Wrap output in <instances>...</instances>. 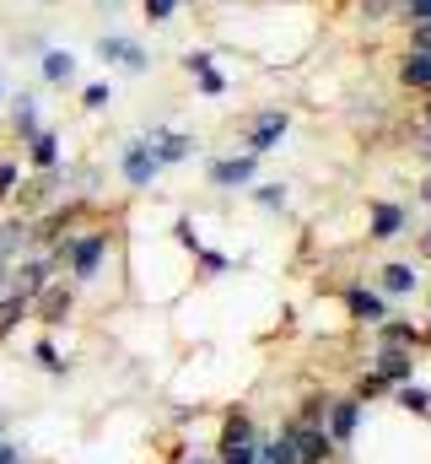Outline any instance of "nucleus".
Wrapping results in <instances>:
<instances>
[{"label": "nucleus", "instance_id": "nucleus-1", "mask_svg": "<svg viewBox=\"0 0 431 464\" xmlns=\"http://www.w3.org/2000/svg\"><path fill=\"white\" fill-rule=\"evenodd\" d=\"M49 254L60 259V276L76 292H87V286H98V276H103L108 259H113V227L108 222H81V227L65 232Z\"/></svg>", "mask_w": 431, "mask_h": 464}, {"label": "nucleus", "instance_id": "nucleus-2", "mask_svg": "<svg viewBox=\"0 0 431 464\" xmlns=\"http://www.w3.org/2000/svg\"><path fill=\"white\" fill-rule=\"evenodd\" d=\"M65 184H71V168H49V173H22V189L11 200L16 217H43L49 206L65 200Z\"/></svg>", "mask_w": 431, "mask_h": 464}, {"label": "nucleus", "instance_id": "nucleus-3", "mask_svg": "<svg viewBox=\"0 0 431 464\" xmlns=\"http://www.w3.org/2000/svg\"><path fill=\"white\" fill-rule=\"evenodd\" d=\"M92 54L103 60L108 71H119V76H146L151 71V49L140 38H129V33H103L92 44Z\"/></svg>", "mask_w": 431, "mask_h": 464}, {"label": "nucleus", "instance_id": "nucleus-4", "mask_svg": "<svg viewBox=\"0 0 431 464\" xmlns=\"http://www.w3.org/2000/svg\"><path fill=\"white\" fill-rule=\"evenodd\" d=\"M146 146H151V157H157L162 173H168V168H184V162L200 157V140H195L189 130H173V124H151V130H146Z\"/></svg>", "mask_w": 431, "mask_h": 464}, {"label": "nucleus", "instance_id": "nucleus-5", "mask_svg": "<svg viewBox=\"0 0 431 464\" xmlns=\"http://www.w3.org/2000/svg\"><path fill=\"white\" fill-rule=\"evenodd\" d=\"M76 297H81V292H76L65 276H54V281H49V286L33 297V319H38L43 330H60V324H71V314H76Z\"/></svg>", "mask_w": 431, "mask_h": 464}, {"label": "nucleus", "instance_id": "nucleus-6", "mask_svg": "<svg viewBox=\"0 0 431 464\" xmlns=\"http://www.w3.org/2000/svg\"><path fill=\"white\" fill-rule=\"evenodd\" d=\"M286 130H292V114L286 109H259V114L243 124V151L248 157H264V151H275L286 140Z\"/></svg>", "mask_w": 431, "mask_h": 464}, {"label": "nucleus", "instance_id": "nucleus-7", "mask_svg": "<svg viewBox=\"0 0 431 464\" xmlns=\"http://www.w3.org/2000/svg\"><path fill=\"white\" fill-rule=\"evenodd\" d=\"M119 179H124L129 189H151V184L162 179V168H157V157H151L146 135H129V140L119 146Z\"/></svg>", "mask_w": 431, "mask_h": 464}, {"label": "nucleus", "instance_id": "nucleus-8", "mask_svg": "<svg viewBox=\"0 0 431 464\" xmlns=\"http://www.w3.org/2000/svg\"><path fill=\"white\" fill-rule=\"evenodd\" d=\"M54 276H60V259H54L49 248H27V254L11 265V286H16V292H27V303H33Z\"/></svg>", "mask_w": 431, "mask_h": 464}, {"label": "nucleus", "instance_id": "nucleus-9", "mask_svg": "<svg viewBox=\"0 0 431 464\" xmlns=\"http://www.w3.org/2000/svg\"><path fill=\"white\" fill-rule=\"evenodd\" d=\"M361 416H367V405H361L356 394H329L323 432L334 438V449H350V443H356V432H361Z\"/></svg>", "mask_w": 431, "mask_h": 464}, {"label": "nucleus", "instance_id": "nucleus-10", "mask_svg": "<svg viewBox=\"0 0 431 464\" xmlns=\"http://www.w3.org/2000/svg\"><path fill=\"white\" fill-rule=\"evenodd\" d=\"M76 76H81L76 49H60V44H43V49H38V82H43L49 92H71Z\"/></svg>", "mask_w": 431, "mask_h": 464}, {"label": "nucleus", "instance_id": "nucleus-11", "mask_svg": "<svg viewBox=\"0 0 431 464\" xmlns=\"http://www.w3.org/2000/svg\"><path fill=\"white\" fill-rule=\"evenodd\" d=\"M206 179H211V189H248V184H259V157H248V151L211 157L206 162Z\"/></svg>", "mask_w": 431, "mask_h": 464}, {"label": "nucleus", "instance_id": "nucleus-12", "mask_svg": "<svg viewBox=\"0 0 431 464\" xmlns=\"http://www.w3.org/2000/svg\"><path fill=\"white\" fill-rule=\"evenodd\" d=\"M0 119H5V130H11V140L22 146L27 135H38V130H43V98L22 87V92H11V98H5V114H0Z\"/></svg>", "mask_w": 431, "mask_h": 464}, {"label": "nucleus", "instance_id": "nucleus-13", "mask_svg": "<svg viewBox=\"0 0 431 464\" xmlns=\"http://www.w3.org/2000/svg\"><path fill=\"white\" fill-rule=\"evenodd\" d=\"M259 443V421L243 411V405H226L221 427H216V449L211 454H226V449H254Z\"/></svg>", "mask_w": 431, "mask_h": 464}, {"label": "nucleus", "instance_id": "nucleus-14", "mask_svg": "<svg viewBox=\"0 0 431 464\" xmlns=\"http://www.w3.org/2000/svg\"><path fill=\"white\" fill-rule=\"evenodd\" d=\"M22 151H27V173L65 168V140H60V130H54V124H43L38 135H27V140H22Z\"/></svg>", "mask_w": 431, "mask_h": 464}, {"label": "nucleus", "instance_id": "nucleus-15", "mask_svg": "<svg viewBox=\"0 0 431 464\" xmlns=\"http://www.w3.org/2000/svg\"><path fill=\"white\" fill-rule=\"evenodd\" d=\"M340 297H345V314H350L356 324H367V330H378V324L388 319V297L372 292V286H361V281H350Z\"/></svg>", "mask_w": 431, "mask_h": 464}, {"label": "nucleus", "instance_id": "nucleus-16", "mask_svg": "<svg viewBox=\"0 0 431 464\" xmlns=\"http://www.w3.org/2000/svg\"><path fill=\"white\" fill-rule=\"evenodd\" d=\"M292 443H297V464H340V454H345V449H334V438L323 427H297V421H292Z\"/></svg>", "mask_w": 431, "mask_h": 464}, {"label": "nucleus", "instance_id": "nucleus-17", "mask_svg": "<svg viewBox=\"0 0 431 464\" xmlns=\"http://www.w3.org/2000/svg\"><path fill=\"white\" fill-rule=\"evenodd\" d=\"M27 362H33V367H38L43 378H54V383H65V378H71V367H76V362H71V356L60 351V341H54L49 330L27 341Z\"/></svg>", "mask_w": 431, "mask_h": 464}, {"label": "nucleus", "instance_id": "nucleus-18", "mask_svg": "<svg viewBox=\"0 0 431 464\" xmlns=\"http://www.w3.org/2000/svg\"><path fill=\"white\" fill-rule=\"evenodd\" d=\"M405 227H410V211L399 200H372V211H367V237L372 243H394V237H405Z\"/></svg>", "mask_w": 431, "mask_h": 464}, {"label": "nucleus", "instance_id": "nucleus-19", "mask_svg": "<svg viewBox=\"0 0 431 464\" xmlns=\"http://www.w3.org/2000/svg\"><path fill=\"white\" fill-rule=\"evenodd\" d=\"M178 65H184V76L195 82V92H200V98H221V92H226V76H221L216 54H206V49H189Z\"/></svg>", "mask_w": 431, "mask_h": 464}, {"label": "nucleus", "instance_id": "nucleus-20", "mask_svg": "<svg viewBox=\"0 0 431 464\" xmlns=\"http://www.w3.org/2000/svg\"><path fill=\"white\" fill-rule=\"evenodd\" d=\"M372 372H378L388 389H399V383H416V351H405V346H378V351H372Z\"/></svg>", "mask_w": 431, "mask_h": 464}, {"label": "nucleus", "instance_id": "nucleus-21", "mask_svg": "<svg viewBox=\"0 0 431 464\" xmlns=\"http://www.w3.org/2000/svg\"><path fill=\"white\" fill-rule=\"evenodd\" d=\"M378 292L383 297H416L421 292V270L410 259H383L378 265Z\"/></svg>", "mask_w": 431, "mask_h": 464}, {"label": "nucleus", "instance_id": "nucleus-22", "mask_svg": "<svg viewBox=\"0 0 431 464\" xmlns=\"http://www.w3.org/2000/svg\"><path fill=\"white\" fill-rule=\"evenodd\" d=\"M33 319V303H27V292H16V286H5L0 292V341H11L22 324Z\"/></svg>", "mask_w": 431, "mask_h": 464}, {"label": "nucleus", "instance_id": "nucleus-23", "mask_svg": "<svg viewBox=\"0 0 431 464\" xmlns=\"http://www.w3.org/2000/svg\"><path fill=\"white\" fill-rule=\"evenodd\" d=\"M27 254V217H0V265H16Z\"/></svg>", "mask_w": 431, "mask_h": 464}, {"label": "nucleus", "instance_id": "nucleus-24", "mask_svg": "<svg viewBox=\"0 0 431 464\" xmlns=\"http://www.w3.org/2000/svg\"><path fill=\"white\" fill-rule=\"evenodd\" d=\"M259 464H297V443H292V421H281L270 438H259Z\"/></svg>", "mask_w": 431, "mask_h": 464}, {"label": "nucleus", "instance_id": "nucleus-25", "mask_svg": "<svg viewBox=\"0 0 431 464\" xmlns=\"http://www.w3.org/2000/svg\"><path fill=\"white\" fill-rule=\"evenodd\" d=\"M399 87L405 92H431V54L426 49H410L399 60Z\"/></svg>", "mask_w": 431, "mask_h": 464}, {"label": "nucleus", "instance_id": "nucleus-26", "mask_svg": "<svg viewBox=\"0 0 431 464\" xmlns=\"http://www.w3.org/2000/svg\"><path fill=\"white\" fill-rule=\"evenodd\" d=\"M378 346H405V351H416V346H426V335H421V324H410V319H383L378 324Z\"/></svg>", "mask_w": 431, "mask_h": 464}, {"label": "nucleus", "instance_id": "nucleus-27", "mask_svg": "<svg viewBox=\"0 0 431 464\" xmlns=\"http://www.w3.org/2000/svg\"><path fill=\"white\" fill-rule=\"evenodd\" d=\"M388 405H399V411L416 416V421H431V389H421V383H399V389H388Z\"/></svg>", "mask_w": 431, "mask_h": 464}, {"label": "nucleus", "instance_id": "nucleus-28", "mask_svg": "<svg viewBox=\"0 0 431 464\" xmlns=\"http://www.w3.org/2000/svg\"><path fill=\"white\" fill-rule=\"evenodd\" d=\"M248 200H254L259 211H270V217H281V211L292 206V189H286V184H248Z\"/></svg>", "mask_w": 431, "mask_h": 464}, {"label": "nucleus", "instance_id": "nucleus-29", "mask_svg": "<svg viewBox=\"0 0 431 464\" xmlns=\"http://www.w3.org/2000/svg\"><path fill=\"white\" fill-rule=\"evenodd\" d=\"M195 276H200V281H221V276H232V254H221V248H200V254H195Z\"/></svg>", "mask_w": 431, "mask_h": 464}, {"label": "nucleus", "instance_id": "nucleus-30", "mask_svg": "<svg viewBox=\"0 0 431 464\" xmlns=\"http://www.w3.org/2000/svg\"><path fill=\"white\" fill-rule=\"evenodd\" d=\"M22 173H27V168H22L16 157H0V206H11V200H16V189H22Z\"/></svg>", "mask_w": 431, "mask_h": 464}, {"label": "nucleus", "instance_id": "nucleus-31", "mask_svg": "<svg viewBox=\"0 0 431 464\" xmlns=\"http://www.w3.org/2000/svg\"><path fill=\"white\" fill-rule=\"evenodd\" d=\"M350 394H356L361 405H378V400H388V383H383V378H378V372L367 367V372L356 378V389H350Z\"/></svg>", "mask_w": 431, "mask_h": 464}, {"label": "nucleus", "instance_id": "nucleus-32", "mask_svg": "<svg viewBox=\"0 0 431 464\" xmlns=\"http://www.w3.org/2000/svg\"><path fill=\"white\" fill-rule=\"evenodd\" d=\"M178 11H184V0H140V16H146L151 27H168Z\"/></svg>", "mask_w": 431, "mask_h": 464}, {"label": "nucleus", "instance_id": "nucleus-33", "mask_svg": "<svg viewBox=\"0 0 431 464\" xmlns=\"http://www.w3.org/2000/svg\"><path fill=\"white\" fill-rule=\"evenodd\" d=\"M108 103H113V87H108V82H87V87H81V109H87V114H108Z\"/></svg>", "mask_w": 431, "mask_h": 464}, {"label": "nucleus", "instance_id": "nucleus-34", "mask_svg": "<svg viewBox=\"0 0 431 464\" xmlns=\"http://www.w3.org/2000/svg\"><path fill=\"white\" fill-rule=\"evenodd\" d=\"M0 464H38V459H33V454H27L11 432H0Z\"/></svg>", "mask_w": 431, "mask_h": 464}, {"label": "nucleus", "instance_id": "nucleus-35", "mask_svg": "<svg viewBox=\"0 0 431 464\" xmlns=\"http://www.w3.org/2000/svg\"><path fill=\"white\" fill-rule=\"evenodd\" d=\"M405 22H431V0H405Z\"/></svg>", "mask_w": 431, "mask_h": 464}, {"label": "nucleus", "instance_id": "nucleus-36", "mask_svg": "<svg viewBox=\"0 0 431 464\" xmlns=\"http://www.w3.org/2000/svg\"><path fill=\"white\" fill-rule=\"evenodd\" d=\"M410 49H426L431 54V22H416V27H410Z\"/></svg>", "mask_w": 431, "mask_h": 464}, {"label": "nucleus", "instance_id": "nucleus-37", "mask_svg": "<svg viewBox=\"0 0 431 464\" xmlns=\"http://www.w3.org/2000/svg\"><path fill=\"white\" fill-rule=\"evenodd\" d=\"M184 464H216V454H211V449H189V459H184Z\"/></svg>", "mask_w": 431, "mask_h": 464}, {"label": "nucleus", "instance_id": "nucleus-38", "mask_svg": "<svg viewBox=\"0 0 431 464\" xmlns=\"http://www.w3.org/2000/svg\"><path fill=\"white\" fill-rule=\"evenodd\" d=\"M416 248H421V259H431V227L421 232V237H416Z\"/></svg>", "mask_w": 431, "mask_h": 464}, {"label": "nucleus", "instance_id": "nucleus-39", "mask_svg": "<svg viewBox=\"0 0 431 464\" xmlns=\"http://www.w3.org/2000/svg\"><path fill=\"white\" fill-rule=\"evenodd\" d=\"M416 151H421V162H426V168H431V130H426V135H421V146H416Z\"/></svg>", "mask_w": 431, "mask_h": 464}, {"label": "nucleus", "instance_id": "nucleus-40", "mask_svg": "<svg viewBox=\"0 0 431 464\" xmlns=\"http://www.w3.org/2000/svg\"><path fill=\"white\" fill-rule=\"evenodd\" d=\"M416 195H421V206H431V173L421 179V189H416Z\"/></svg>", "mask_w": 431, "mask_h": 464}, {"label": "nucleus", "instance_id": "nucleus-41", "mask_svg": "<svg viewBox=\"0 0 431 464\" xmlns=\"http://www.w3.org/2000/svg\"><path fill=\"white\" fill-rule=\"evenodd\" d=\"M421 98H426V103H421V124L431 130V92H421Z\"/></svg>", "mask_w": 431, "mask_h": 464}, {"label": "nucleus", "instance_id": "nucleus-42", "mask_svg": "<svg viewBox=\"0 0 431 464\" xmlns=\"http://www.w3.org/2000/svg\"><path fill=\"white\" fill-rule=\"evenodd\" d=\"M5 98H11V87H5V71H0V114H5Z\"/></svg>", "mask_w": 431, "mask_h": 464}, {"label": "nucleus", "instance_id": "nucleus-43", "mask_svg": "<svg viewBox=\"0 0 431 464\" xmlns=\"http://www.w3.org/2000/svg\"><path fill=\"white\" fill-rule=\"evenodd\" d=\"M5 286H11V265H0V292H5Z\"/></svg>", "mask_w": 431, "mask_h": 464}, {"label": "nucleus", "instance_id": "nucleus-44", "mask_svg": "<svg viewBox=\"0 0 431 464\" xmlns=\"http://www.w3.org/2000/svg\"><path fill=\"white\" fill-rule=\"evenodd\" d=\"M184 5H211V0H184Z\"/></svg>", "mask_w": 431, "mask_h": 464}, {"label": "nucleus", "instance_id": "nucleus-45", "mask_svg": "<svg viewBox=\"0 0 431 464\" xmlns=\"http://www.w3.org/2000/svg\"><path fill=\"white\" fill-rule=\"evenodd\" d=\"M0 432H5V416H0Z\"/></svg>", "mask_w": 431, "mask_h": 464}, {"label": "nucleus", "instance_id": "nucleus-46", "mask_svg": "<svg viewBox=\"0 0 431 464\" xmlns=\"http://www.w3.org/2000/svg\"><path fill=\"white\" fill-rule=\"evenodd\" d=\"M43 5H54V0H43Z\"/></svg>", "mask_w": 431, "mask_h": 464}]
</instances>
